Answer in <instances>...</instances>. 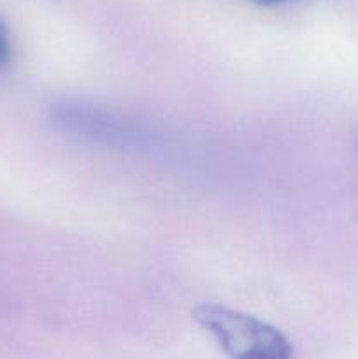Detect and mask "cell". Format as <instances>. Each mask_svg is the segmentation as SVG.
Here are the masks:
<instances>
[{"instance_id": "7a4b0ae2", "label": "cell", "mask_w": 358, "mask_h": 359, "mask_svg": "<svg viewBox=\"0 0 358 359\" xmlns=\"http://www.w3.org/2000/svg\"><path fill=\"white\" fill-rule=\"evenodd\" d=\"M9 55H11L9 30H7V25L4 23V20L0 18V69L7 63Z\"/></svg>"}, {"instance_id": "3957f363", "label": "cell", "mask_w": 358, "mask_h": 359, "mask_svg": "<svg viewBox=\"0 0 358 359\" xmlns=\"http://www.w3.org/2000/svg\"><path fill=\"white\" fill-rule=\"evenodd\" d=\"M255 2L263 4V6H277V4L288 2V0H255Z\"/></svg>"}, {"instance_id": "6da1fadb", "label": "cell", "mask_w": 358, "mask_h": 359, "mask_svg": "<svg viewBox=\"0 0 358 359\" xmlns=\"http://www.w3.org/2000/svg\"><path fill=\"white\" fill-rule=\"evenodd\" d=\"M193 319L232 358L288 359L293 354L291 342L281 330L241 311L202 304L193 311Z\"/></svg>"}]
</instances>
